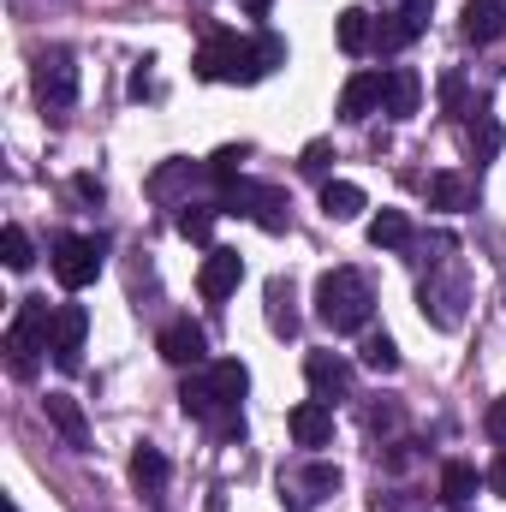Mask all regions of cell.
Segmentation results:
<instances>
[{"label": "cell", "mask_w": 506, "mask_h": 512, "mask_svg": "<svg viewBox=\"0 0 506 512\" xmlns=\"http://www.w3.org/2000/svg\"><path fill=\"white\" fill-rule=\"evenodd\" d=\"M245 387H251V370L239 358H221V364L197 370L191 382L179 387V405H185V417L209 423L215 435H245V417H239Z\"/></svg>", "instance_id": "1"}, {"label": "cell", "mask_w": 506, "mask_h": 512, "mask_svg": "<svg viewBox=\"0 0 506 512\" xmlns=\"http://www.w3.org/2000/svg\"><path fill=\"white\" fill-rule=\"evenodd\" d=\"M370 310H376V292L358 268H328L316 280V316L334 328V334H358L370 328Z\"/></svg>", "instance_id": "2"}, {"label": "cell", "mask_w": 506, "mask_h": 512, "mask_svg": "<svg viewBox=\"0 0 506 512\" xmlns=\"http://www.w3.org/2000/svg\"><path fill=\"white\" fill-rule=\"evenodd\" d=\"M42 352H54V310H48V298H18V316L6 328V364H12V376L30 382L36 364H42Z\"/></svg>", "instance_id": "3"}, {"label": "cell", "mask_w": 506, "mask_h": 512, "mask_svg": "<svg viewBox=\"0 0 506 512\" xmlns=\"http://www.w3.org/2000/svg\"><path fill=\"white\" fill-rule=\"evenodd\" d=\"M221 209L256 221L262 233H286V221H292L286 191H280V185H262V179H239V185H227V191H221Z\"/></svg>", "instance_id": "4"}, {"label": "cell", "mask_w": 506, "mask_h": 512, "mask_svg": "<svg viewBox=\"0 0 506 512\" xmlns=\"http://www.w3.org/2000/svg\"><path fill=\"white\" fill-rule=\"evenodd\" d=\"M197 78L203 84H251V42L245 36H209L203 48H197Z\"/></svg>", "instance_id": "5"}, {"label": "cell", "mask_w": 506, "mask_h": 512, "mask_svg": "<svg viewBox=\"0 0 506 512\" xmlns=\"http://www.w3.org/2000/svg\"><path fill=\"white\" fill-rule=\"evenodd\" d=\"M102 256H108V239L60 233V239H54V280H60L66 292H84V286L102 274Z\"/></svg>", "instance_id": "6"}, {"label": "cell", "mask_w": 506, "mask_h": 512, "mask_svg": "<svg viewBox=\"0 0 506 512\" xmlns=\"http://www.w3.org/2000/svg\"><path fill=\"white\" fill-rule=\"evenodd\" d=\"M30 84H36L42 108H72L78 102V60H72V48H42L36 66H30Z\"/></svg>", "instance_id": "7"}, {"label": "cell", "mask_w": 506, "mask_h": 512, "mask_svg": "<svg viewBox=\"0 0 506 512\" xmlns=\"http://www.w3.org/2000/svg\"><path fill=\"white\" fill-rule=\"evenodd\" d=\"M84 334H90L84 304H54V364H60L66 376L84 370Z\"/></svg>", "instance_id": "8"}, {"label": "cell", "mask_w": 506, "mask_h": 512, "mask_svg": "<svg viewBox=\"0 0 506 512\" xmlns=\"http://www.w3.org/2000/svg\"><path fill=\"white\" fill-rule=\"evenodd\" d=\"M239 280H245V256L227 251V245H215V251L203 256V268H197V292H203L209 304L233 298V292H239Z\"/></svg>", "instance_id": "9"}, {"label": "cell", "mask_w": 506, "mask_h": 512, "mask_svg": "<svg viewBox=\"0 0 506 512\" xmlns=\"http://www.w3.org/2000/svg\"><path fill=\"white\" fill-rule=\"evenodd\" d=\"M155 352H161L167 364H179V370H197V364L209 358V334H203L191 316H179V322H167V328H161Z\"/></svg>", "instance_id": "10"}, {"label": "cell", "mask_w": 506, "mask_h": 512, "mask_svg": "<svg viewBox=\"0 0 506 512\" xmlns=\"http://www.w3.org/2000/svg\"><path fill=\"white\" fill-rule=\"evenodd\" d=\"M381 108H387V72H352L346 90H340V120L364 126V120L381 114Z\"/></svg>", "instance_id": "11"}, {"label": "cell", "mask_w": 506, "mask_h": 512, "mask_svg": "<svg viewBox=\"0 0 506 512\" xmlns=\"http://www.w3.org/2000/svg\"><path fill=\"white\" fill-rule=\"evenodd\" d=\"M304 382H310L316 399H328V405H334V399H346V393H352V364H346L340 352H310V358H304Z\"/></svg>", "instance_id": "12"}, {"label": "cell", "mask_w": 506, "mask_h": 512, "mask_svg": "<svg viewBox=\"0 0 506 512\" xmlns=\"http://www.w3.org/2000/svg\"><path fill=\"white\" fill-rule=\"evenodd\" d=\"M286 429H292L298 447H328L334 441V405L328 399H304V405H292Z\"/></svg>", "instance_id": "13"}, {"label": "cell", "mask_w": 506, "mask_h": 512, "mask_svg": "<svg viewBox=\"0 0 506 512\" xmlns=\"http://www.w3.org/2000/svg\"><path fill=\"white\" fill-rule=\"evenodd\" d=\"M465 42H501L506 36V0H465Z\"/></svg>", "instance_id": "14"}, {"label": "cell", "mask_w": 506, "mask_h": 512, "mask_svg": "<svg viewBox=\"0 0 506 512\" xmlns=\"http://www.w3.org/2000/svg\"><path fill=\"white\" fill-rule=\"evenodd\" d=\"M459 304H465V280H447V286L429 280V286H423V316H429L435 328H459V316H465Z\"/></svg>", "instance_id": "15"}, {"label": "cell", "mask_w": 506, "mask_h": 512, "mask_svg": "<svg viewBox=\"0 0 506 512\" xmlns=\"http://www.w3.org/2000/svg\"><path fill=\"white\" fill-rule=\"evenodd\" d=\"M167 477H173V471H167V453L143 441V447L131 453V483H137V495H149V501H161V489H167Z\"/></svg>", "instance_id": "16"}, {"label": "cell", "mask_w": 506, "mask_h": 512, "mask_svg": "<svg viewBox=\"0 0 506 512\" xmlns=\"http://www.w3.org/2000/svg\"><path fill=\"white\" fill-rule=\"evenodd\" d=\"M364 209H370L364 185H352V179H328V185H322V215H328V221H358Z\"/></svg>", "instance_id": "17"}, {"label": "cell", "mask_w": 506, "mask_h": 512, "mask_svg": "<svg viewBox=\"0 0 506 512\" xmlns=\"http://www.w3.org/2000/svg\"><path fill=\"white\" fill-rule=\"evenodd\" d=\"M48 423L66 435V447H90V423H84V411H78V399L72 393H48Z\"/></svg>", "instance_id": "18"}, {"label": "cell", "mask_w": 506, "mask_h": 512, "mask_svg": "<svg viewBox=\"0 0 506 512\" xmlns=\"http://www.w3.org/2000/svg\"><path fill=\"white\" fill-rule=\"evenodd\" d=\"M489 477H477V465H465V459H447L441 465V501L447 507H471V495L483 489Z\"/></svg>", "instance_id": "19"}, {"label": "cell", "mask_w": 506, "mask_h": 512, "mask_svg": "<svg viewBox=\"0 0 506 512\" xmlns=\"http://www.w3.org/2000/svg\"><path fill=\"white\" fill-rule=\"evenodd\" d=\"M417 102H423L417 72H411V66H393V72H387V114H393V120H411Z\"/></svg>", "instance_id": "20"}, {"label": "cell", "mask_w": 506, "mask_h": 512, "mask_svg": "<svg viewBox=\"0 0 506 512\" xmlns=\"http://www.w3.org/2000/svg\"><path fill=\"white\" fill-rule=\"evenodd\" d=\"M334 42H340L346 54H364V48L376 42V24H370V12H364V6H346V12L334 18Z\"/></svg>", "instance_id": "21"}, {"label": "cell", "mask_w": 506, "mask_h": 512, "mask_svg": "<svg viewBox=\"0 0 506 512\" xmlns=\"http://www.w3.org/2000/svg\"><path fill=\"white\" fill-rule=\"evenodd\" d=\"M268 328L274 334H298V310H292V280H268Z\"/></svg>", "instance_id": "22"}, {"label": "cell", "mask_w": 506, "mask_h": 512, "mask_svg": "<svg viewBox=\"0 0 506 512\" xmlns=\"http://www.w3.org/2000/svg\"><path fill=\"white\" fill-rule=\"evenodd\" d=\"M370 245H376V251H405V245H411V221H405L399 209H381L376 221H370Z\"/></svg>", "instance_id": "23"}, {"label": "cell", "mask_w": 506, "mask_h": 512, "mask_svg": "<svg viewBox=\"0 0 506 512\" xmlns=\"http://www.w3.org/2000/svg\"><path fill=\"white\" fill-rule=\"evenodd\" d=\"M245 155H251V143H221L203 167H209V179L227 191V185H239V167H245Z\"/></svg>", "instance_id": "24"}, {"label": "cell", "mask_w": 506, "mask_h": 512, "mask_svg": "<svg viewBox=\"0 0 506 512\" xmlns=\"http://www.w3.org/2000/svg\"><path fill=\"white\" fill-rule=\"evenodd\" d=\"M429 209H471V179L435 173V179H429Z\"/></svg>", "instance_id": "25"}, {"label": "cell", "mask_w": 506, "mask_h": 512, "mask_svg": "<svg viewBox=\"0 0 506 512\" xmlns=\"http://www.w3.org/2000/svg\"><path fill=\"white\" fill-rule=\"evenodd\" d=\"M465 143H471V155H477V161H495V155H501V143H506V131H501V120L477 114V120L465 126Z\"/></svg>", "instance_id": "26"}, {"label": "cell", "mask_w": 506, "mask_h": 512, "mask_svg": "<svg viewBox=\"0 0 506 512\" xmlns=\"http://www.w3.org/2000/svg\"><path fill=\"white\" fill-rule=\"evenodd\" d=\"M0 262H6L12 274H24V268L36 262V251H30V233H24L18 221H6V227H0Z\"/></svg>", "instance_id": "27"}, {"label": "cell", "mask_w": 506, "mask_h": 512, "mask_svg": "<svg viewBox=\"0 0 506 512\" xmlns=\"http://www.w3.org/2000/svg\"><path fill=\"white\" fill-rule=\"evenodd\" d=\"M274 66H286V42L262 30V36H251V84H262Z\"/></svg>", "instance_id": "28"}, {"label": "cell", "mask_w": 506, "mask_h": 512, "mask_svg": "<svg viewBox=\"0 0 506 512\" xmlns=\"http://www.w3.org/2000/svg\"><path fill=\"white\" fill-rule=\"evenodd\" d=\"M197 173H209V167H197V161H167L155 179H149V197H173L185 179H197Z\"/></svg>", "instance_id": "29"}, {"label": "cell", "mask_w": 506, "mask_h": 512, "mask_svg": "<svg viewBox=\"0 0 506 512\" xmlns=\"http://www.w3.org/2000/svg\"><path fill=\"white\" fill-rule=\"evenodd\" d=\"M215 215H221V209H209V203H185V209H179V233H185V239H197V245H209Z\"/></svg>", "instance_id": "30"}, {"label": "cell", "mask_w": 506, "mask_h": 512, "mask_svg": "<svg viewBox=\"0 0 506 512\" xmlns=\"http://www.w3.org/2000/svg\"><path fill=\"white\" fill-rule=\"evenodd\" d=\"M364 364H370L376 376H393V370H399V346H393L387 334H370V340H364Z\"/></svg>", "instance_id": "31"}, {"label": "cell", "mask_w": 506, "mask_h": 512, "mask_svg": "<svg viewBox=\"0 0 506 512\" xmlns=\"http://www.w3.org/2000/svg\"><path fill=\"white\" fill-rule=\"evenodd\" d=\"M304 489L310 495H340V465H310L304 471Z\"/></svg>", "instance_id": "32"}, {"label": "cell", "mask_w": 506, "mask_h": 512, "mask_svg": "<svg viewBox=\"0 0 506 512\" xmlns=\"http://www.w3.org/2000/svg\"><path fill=\"white\" fill-rule=\"evenodd\" d=\"M483 429H489V441H495V447H506V393L483 411Z\"/></svg>", "instance_id": "33"}, {"label": "cell", "mask_w": 506, "mask_h": 512, "mask_svg": "<svg viewBox=\"0 0 506 512\" xmlns=\"http://www.w3.org/2000/svg\"><path fill=\"white\" fill-rule=\"evenodd\" d=\"M328 161H334V143H322V137H316V143L304 149V161H298V167H304V173H328Z\"/></svg>", "instance_id": "34"}, {"label": "cell", "mask_w": 506, "mask_h": 512, "mask_svg": "<svg viewBox=\"0 0 506 512\" xmlns=\"http://www.w3.org/2000/svg\"><path fill=\"white\" fill-rule=\"evenodd\" d=\"M72 191H78V197H84V203H102V197H108V191H102V179H96V173H78V179H72Z\"/></svg>", "instance_id": "35"}, {"label": "cell", "mask_w": 506, "mask_h": 512, "mask_svg": "<svg viewBox=\"0 0 506 512\" xmlns=\"http://www.w3.org/2000/svg\"><path fill=\"white\" fill-rule=\"evenodd\" d=\"M483 477H489V489H495V495H501V501H506V447H501V453H495V465H489Z\"/></svg>", "instance_id": "36"}, {"label": "cell", "mask_w": 506, "mask_h": 512, "mask_svg": "<svg viewBox=\"0 0 506 512\" xmlns=\"http://www.w3.org/2000/svg\"><path fill=\"white\" fill-rule=\"evenodd\" d=\"M268 6H274V0H245V12H251V18H268Z\"/></svg>", "instance_id": "37"}, {"label": "cell", "mask_w": 506, "mask_h": 512, "mask_svg": "<svg viewBox=\"0 0 506 512\" xmlns=\"http://www.w3.org/2000/svg\"><path fill=\"white\" fill-rule=\"evenodd\" d=\"M459 512H465V507H459Z\"/></svg>", "instance_id": "38"}]
</instances>
